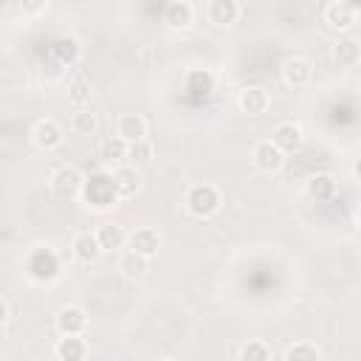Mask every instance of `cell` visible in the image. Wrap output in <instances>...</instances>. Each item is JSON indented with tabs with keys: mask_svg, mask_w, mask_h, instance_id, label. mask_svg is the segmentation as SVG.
Instances as JSON below:
<instances>
[{
	"mask_svg": "<svg viewBox=\"0 0 361 361\" xmlns=\"http://www.w3.org/2000/svg\"><path fill=\"white\" fill-rule=\"evenodd\" d=\"M31 138H34V144L39 147V149H56L59 144H62V138H65V133H62V127L54 121V118H42V121H37L34 124V130H31Z\"/></svg>",
	"mask_w": 361,
	"mask_h": 361,
	"instance_id": "obj_9",
	"label": "cell"
},
{
	"mask_svg": "<svg viewBox=\"0 0 361 361\" xmlns=\"http://www.w3.org/2000/svg\"><path fill=\"white\" fill-rule=\"evenodd\" d=\"M82 183H85V175L71 164H62V166H56L51 172V189H54L56 197L68 200V197L82 195Z\"/></svg>",
	"mask_w": 361,
	"mask_h": 361,
	"instance_id": "obj_4",
	"label": "cell"
},
{
	"mask_svg": "<svg viewBox=\"0 0 361 361\" xmlns=\"http://www.w3.org/2000/svg\"><path fill=\"white\" fill-rule=\"evenodd\" d=\"M353 178H355V183L361 186V158H355V164H353Z\"/></svg>",
	"mask_w": 361,
	"mask_h": 361,
	"instance_id": "obj_32",
	"label": "cell"
},
{
	"mask_svg": "<svg viewBox=\"0 0 361 361\" xmlns=\"http://www.w3.org/2000/svg\"><path fill=\"white\" fill-rule=\"evenodd\" d=\"M336 195V180L327 175V172H319L307 180V197H313L316 203H324Z\"/></svg>",
	"mask_w": 361,
	"mask_h": 361,
	"instance_id": "obj_24",
	"label": "cell"
},
{
	"mask_svg": "<svg viewBox=\"0 0 361 361\" xmlns=\"http://www.w3.org/2000/svg\"><path fill=\"white\" fill-rule=\"evenodd\" d=\"M45 6H48V0H20V11H23V14H28V17L42 14V11H45Z\"/></svg>",
	"mask_w": 361,
	"mask_h": 361,
	"instance_id": "obj_31",
	"label": "cell"
},
{
	"mask_svg": "<svg viewBox=\"0 0 361 361\" xmlns=\"http://www.w3.org/2000/svg\"><path fill=\"white\" fill-rule=\"evenodd\" d=\"M271 141H274L282 152H296V149L302 147L305 135H302V127H299V124H293V121H282V124L274 127Z\"/></svg>",
	"mask_w": 361,
	"mask_h": 361,
	"instance_id": "obj_11",
	"label": "cell"
},
{
	"mask_svg": "<svg viewBox=\"0 0 361 361\" xmlns=\"http://www.w3.org/2000/svg\"><path fill=\"white\" fill-rule=\"evenodd\" d=\"M51 51H54L56 62H59V65H68V68L76 65L79 56H82V45H79V39H73V37H59V39H54Z\"/></svg>",
	"mask_w": 361,
	"mask_h": 361,
	"instance_id": "obj_20",
	"label": "cell"
},
{
	"mask_svg": "<svg viewBox=\"0 0 361 361\" xmlns=\"http://www.w3.org/2000/svg\"><path fill=\"white\" fill-rule=\"evenodd\" d=\"M96 237H99V243H102L104 251H116V248H124V243H127L130 234L121 226H116V223H104V226L96 228Z\"/></svg>",
	"mask_w": 361,
	"mask_h": 361,
	"instance_id": "obj_25",
	"label": "cell"
},
{
	"mask_svg": "<svg viewBox=\"0 0 361 361\" xmlns=\"http://www.w3.org/2000/svg\"><path fill=\"white\" fill-rule=\"evenodd\" d=\"M54 355L59 361H82L87 355V344L82 336H62L54 347Z\"/></svg>",
	"mask_w": 361,
	"mask_h": 361,
	"instance_id": "obj_18",
	"label": "cell"
},
{
	"mask_svg": "<svg viewBox=\"0 0 361 361\" xmlns=\"http://www.w3.org/2000/svg\"><path fill=\"white\" fill-rule=\"evenodd\" d=\"M82 200H85L90 209H99V212L113 209V206L121 200V197H118V189H116V178H113L110 172H104V169L90 172V175L85 178V183H82Z\"/></svg>",
	"mask_w": 361,
	"mask_h": 361,
	"instance_id": "obj_1",
	"label": "cell"
},
{
	"mask_svg": "<svg viewBox=\"0 0 361 361\" xmlns=\"http://www.w3.org/2000/svg\"><path fill=\"white\" fill-rule=\"evenodd\" d=\"M183 90H186V99L195 102V104L209 102L212 93H214V73L206 71V68H192L183 79Z\"/></svg>",
	"mask_w": 361,
	"mask_h": 361,
	"instance_id": "obj_5",
	"label": "cell"
},
{
	"mask_svg": "<svg viewBox=\"0 0 361 361\" xmlns=\"http://www.w3.org/2000/svg\"><path fill=\"white\" fill-rule=\"evenodd\" d=\"M25 274H28V279L45 285V282H54L62 274V262H59L54 248H34L25 257Z\"/></svg>",
	"mask_w": 361,
	"mask_h": 361,
	"instance_id": "obj_2",
	"label": "cell"
},
{
	"mask_svg": "<svg viewBox=\"0 0 361 361\" xmlns=\"http://www.w3.org/2000/svg\"><path fill=\"white\" fill-rule=\"evenodd\" d=\"M355 220H358V228H361V206H358V212H355Z\"/></svg>",
	"mask_w": 361,
	"mask_h": 361,
	"instance_id": "obj_34",
	"label": "cell"
},
{
	"mask_svg": "<svg viewBox=\"0 0 361 361\" xmlns=\"http://www.w3.org/2000/svg\"><path fill=\"white\" fill-rule=\"evenodd\" d=\"M288 361H316V358H322V350L316 347V344H307V341H299V344H293V347H288L285 353H282Z\"/></svg>",
	"mask_w": 361,
	"mask_h": 361,
	"instance_id": "obj_27",
	"label": "cell"
},
{
	"mask_svg": "<svg viewBox=\"0 0 361 361\" xmlns=\"http://www.w3.org/2000/svg\"><path fill=\"white\" fill-rule=\"evenodd\" d=\"M310 76H313V68H310L307 59L290 56V59L282 62V82H285L288 87H305V85L310 82Z\"/></svg>",
	"mask_w": 361,
	"mask_h": 361,
	"instance_id": "obj_10",
	"label": "cell"
},
{
	"mask_svg": "<svg viewBox=\"0 0 361 361\" xmlns=\"http://www.w3.org/2000/svg\"><path fill=\"white\" fill-rule=\"evenodd\" d=\"M333 59H336L338 65H344V68L358 65V62H361V42H358V39H353V37L338 39V42H336V48H333Z\"/></svg>",
	"mask_w": 361,
	"mask_h": 361,
	"instance_id": "obj_23",
	"label": "cell"
},
{
	"mask_svg": "<svg viewBox=\"0 0 361 361\" xmlns=\"http://www.w3.org/2000/svg\"><path fill=\"white\" fill-rule=\"evenodd\" d=\"M118 271H121L127 279H141V276L149 271V257H144V254H138V251L130 248L127 254H121Z\"/></svg>",
	"mask_w": 361,
	"mask_h": 361,
	"instance_id": "obj_22",
	"label": "cell"
},
{
	"mask_svg": "<svg viewBox=\"0 0 361 361\" xmlns=\"http://www.w3.org/2000/svg\"><path fill=\"white\" fill-rule=\"evenodd\" d=\"M68 99H71V104H73L76 110L87 107V104H90V85H87L85 79L73 82V85H71V90H68Z\"/></svg>",
	"mask_w": 361,
	"mask_h": 361,
	"instance_id": "obj_29",
	"label": "cell"
},
{
	"mask_svg": "<svg viewBox=\"0 0 361 361\" xmlns=\"http://www.w3.org/2000/svg\"><path fill=\"white\" fill-rule=\"evenodd\" d=\"M274 353H271V347L268 344H262V341H248V344H243L240 350H237V358H243V361H265V358H271Z\"/></svg>",
	"mask_w": 361,
	"mask_h": 361,
	"instance_id": "obj_28",
	"label": "cell"
},
{
	"mask_svg": "<svg viewBox=\"0 0 361 361\" xmlns=\"http://www.w3.org/2000/svg\"><path fill=\"white\" fill-rule=\"evenodd\" d=\"M220 203H223V197H220L217 186H212V183H195L186 192V209L195 217H212L220 209Z\"/></svg>",
	"mask_w": 361,
	"mask_h": 361,
	"instance_id": "obj_3",
	"label": "cell"
},
{
	"mask_svg": "<svg viewBox=\"0 0 361 361\" xmlns=\"http://www.w3.org/2000/svg\"><path fill=\"white\" fill-rule=\"evenodd\" d=\"M237 104H240V110H243L245 116H262V113L268 110V104H271V96H268L265 87L251 85V87H243V90H240Z\"/></svg>",
	"mask_w": 361,
	"mask_h": 361,
	"instance_id": "obj_8",
	"label": "cell"
},
{
	"mask_svg": "<svg viewBox=\"0 0 361 361\" xmlns=\"http://www.w3.org/2000/svg\"><path fill=\"white\" fill-rule=\"evenodd\" d=\"M341 3H344V6H347V8H353V11H355V14H358V11H361V0H341Z\"/></svg>",
	"mask_w": 361,
	"mask_h": 361,
	"instance_id": "obj_33",
	"label": "cell"
},
{
	"mask_svg": "<svg viewBox=\"0 0 361 361\" xmlns=\"http://www.w3.org/2000/svg\"><path fill=\"white\" fill-rule=\"evenodd\" d=\"M192 20H195V11H192V6H189L186 0H172V3L166 6V11H164V23H166L169 28H175V31L189 28Z\"/></svg>",
	"mask_w": 361,
	"mask_h": 361,
	"instance_id": "obj_17",
	"label": "cell"
},
{
	"mask_svg": "<svg viewBox=\"0 0 361 361\" xmlns=\"http://www.w3.org/2000/svg\"><path fill=\"white\" fill-rule=\"evenodd\" d=\"M71 130H73L76 135H93V133L99 130V118H96V113H90L87 107L76 110L73 118H71Z\"/></svg>",
	"mask_w": 361,
	"mask_h": 361,
	"instance_id": "obj_26",
	"label": "cell"
},
{
	"mask_svg": "<svg viewBox=\"0 0 361 361\" xmlns=\"http://www.w3.org/2000/svg\"><path fill=\"white\" fill-rule=\"evenodd\" d=\"M127 155H130V144L121 135H110L99 147V158L104 164H121V161H127Z\"/></svg>",
	"mask_w": 361,
	"mask_h": 361,
	"instance_id": "obj_21",
	"label": "cell"
},
{
	"mask_svg": "<svg viewBox=\"0 0 361 361\" xmlns=\"http://www.w3.org/2000/svg\"><path fill=\"white\" fill-rule=\"evenodd\" d=\"M240 17V3L237 0H209V20L214 25H231Z\"/></svg>",
	"mask_w": 361,
	"mask_h": 361,
	"instance_id": "obj_19",
	"label": "cell"
},
{
	"mask_svg": "<svg viewBox=\"0 0 361 361\" xmlns=\"http://www.w3.org/2000/svg\"><path fill=\"white\" fill-rule=\"evenodd\" d=\"M113 178H116V189H118V197H121V200H130V197L138 195V189H141V175H138L135 166H118V169L113 172Z\"/></svg>",
	"mask_w": 361,
	"mask_h": 361,
	"instance_id": "obj_16",
	"label": "cell"
},
{
	"mask_svg": "<svg viewBox=\"0 0 361 361\" xmlns=\"http://www.w3.org/2000/svg\"><path fill=\"white\" fill-rule=\"evenodd\" d=\"M54 324H56L59 336H82L87 327V313L79 305H62L54 316Z\"/></svg>",
	"mask_w": 361,
	"mask_h": 361,
	"instance_id": "obj_6",
	"label": "cell"
},
{
	"mask_svg": "<svg viewBox=\"0 0 361 361\" xmlns=\"http://www.w3.org/2000/svg\"><path fill=\"white\" fill-rule=\"evenodd\" d=\"M254 166L259 169V172H276V169H282V164H285V152L274 144V141H259L257 147H254Z\"/></svg>",
	"mask_w": 361,
	"mask_h": 361,
	"instance_id": "obj_7",
	"label": "cell"
},
{
	"mask_svg": "<svg viewBox=\"0 0 361 361\" xmlns=\"http://www.w3.org/2000/svg\"><path fill=\"white\" fill-rule=\"evenodd\" d=\"M133 164H147L149 158H152V144L147 141V138H141V141H133L130 144V155H127Z\"/></svg>",
	"mask_w": 361,
	"mask_h": 361,
	"instance_id": "obj_30",
	"label": "cell"
},
{
	"mask_svg": "<svg viewBox=\"0 0 361 361\" xmlns=\"http://www.w3.org/2000/svg\"><path fill=\"white\" fill-rule=\"evenodd\" d=\"M116 135H121L127 144L147 138V118L141 113H124L116 121Z\"/></svg>",
	"mask_w": 361,
	"mask_h": 361,
	"instance_id": "obj_12",
	"label": "cell"
},
{
	"mask_svg": "<svg viewBox=\"0 0 361 361\" xmlns=\"http://www.w3.org/2000/svg\"><path fill=\"white\" fill-rule=\"evenodd\" d=\"M73 257L79 259V262H85V265H90V262H96L99 257H102V243H99V237L96 234H90V231H82V234H76L73 237Z\"/></svg>",
	"mask_w": 361,
	"mask_h": 361,
	"instance_id": "obj_13",
	"label": "cell"
},
{
	"mask_svg": "<svg viewBox=\"0 0 361 361\" xmlns=\"http://www.w3.org/2000/svg\"><path fill=\"white\" fill-rule=\"evenodd\" d=\"M324 23H327L333 31H350L353 23H355V11L347 8L341 0H333V3L324 8Z\"/></svg>",
	"mask_w": 361,
	"mask_h": 361,
	"instance_id": "obj_15",
	"label": "cell"
},
{
	"mask_svg": "<svg viewBox=\"0 0 361 361\" xmlns=\"http://www.w3.org/2000/svg\"><path fill=\"white\" fill-rule=\"evenodd\" d=\"M127 245L133 248V251H138V254H144V257H155L158 254V248H161V234L155 231V228H135L130 237H127Z\"/></svg>",
	"mask_w": 361,
	"mask_h": 361,
	"instance_id": "obj_14",
	"label": "cell"
}]
</instances>
